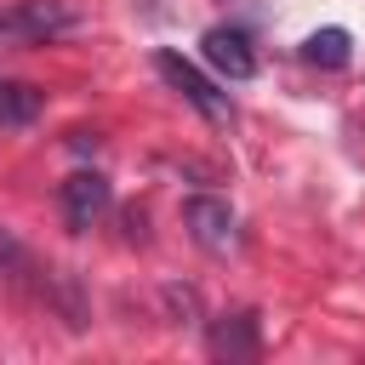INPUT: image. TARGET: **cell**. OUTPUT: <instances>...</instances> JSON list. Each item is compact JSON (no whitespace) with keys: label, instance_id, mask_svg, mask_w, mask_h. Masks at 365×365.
Segmentation results:
<instances>
[{"label":"cell","instance_id":"1","mask_svg":"<svg viewBox=\"0 0 365 365\" xmlns=\"http://www.w3.org/2000/svg\"><path fill=\"white\" fill-rule=\"evenodd\" d=\"M154 68H160V80L205 120V125H228L234 120V103H228V91H217V80H205L182 51H154Z\"/></svg>","mask_w":365,"mask_h":365},{"label":"cell","instance_id":"2","mask_svg":"<svg viewBox=\"0 0 365 365\" xmlns=\"http://www.w3.org/2000/svg\"><path fill=\"white\" fill-rule=\"evenodd\" d=\"M74 29V6L63 0H11L0 6V46H46Z\"/></svg>","mask_w":365,"mask_h":365},{"label":"cell","instance_id":"3","mask_svg":"<svg viewBox=\"0 0 365 365\" xmlns=\"http://www.w3.org/2000/svg\"><path fill=\"white\" fill-rule=\"evenodd\" d=\"M182 222H188V240H194L200 251H211V257H228V251L240 245V217H234V205L217 200V194H194V200L182 205Z\"/></svg>","mask_w":365,"mask_h":365},{"label":"cell","instance_id":"4","mask_svg":"<svg viewBox=\"0 0 365 365\" xmlns=\"http://www.w3.org/2000/svg\"><path fill=\"white\" fill-rule=\"evenodd\" d=\"M108 200H114V188H108V177H103V171H74V177H63V188H57L63 222H68L74 234H86V228L108 211Z\"/></svg>","mask_w":365,"mask_h":365},{"label":"cell","instance_id":"5","mask_svg":"<svg viewBox=\"0 0 365 365\" xmlns=\"http://www.w3.org/2000/svg\"><path fill=\"white\" fill-rule=\"evenodd\" d=\"M200 57H205V68L222 74V80H251V74H257L251 40H245L240 29H228V23H217V29L200 34Z\"/></svg>","mask_w":365,"mask_h":365},{"label":"cell","instance_id":"6","mask_svg":"<svg viewBox=\"0 0 365 365\" xmlns=\"http://www.w3.org/2000/svg\"><path fill=\"white\" fill-rule=\"evenodd\" d=\"M46 108V91H34L29 80H0V131H23L34 125Z\"/></svg>","mask_w":365,"mask_h":365},{"label":"cell","instance_id":"7","mask_svg":"<svg viewBox=\"0 0 365 365\" xmlns=\"http://www.w3.org/2000/svg\"><path fill=\"white\" fill-rule=\"evenodd\" d=\"M211 354H217V359H251V354H257V314H228V319H217Z\"/></svg>","mask_w":365,"mask_h":365},{"label":"cell","instance_id":"8","mask_svg":"<svg viewBox=\"0 0 365 365\" xmlns=\"http://www.w3.org/2000/svg\"><path fill=\"white\" fill-rule=\"evenodd\" d=\"M348 51H354V40H348V29H314L308 40H302V57L308 63H319V68H342L348 63Z\"/></svg>","mask_w":365,"mask_h":365}]
</instances>
